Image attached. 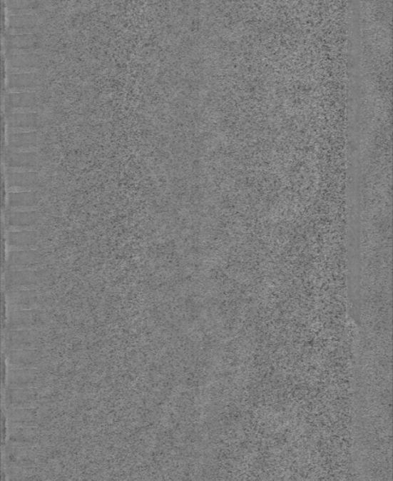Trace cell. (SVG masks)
Returning a JSON list of instances; mask_svg holds the SVG:
<instances>
[{
    "mask_svg": "<svg viewBox=\"0 0 393 481\" xmlns=\"http://www.w3.org/2000/svg\"><path fill=\"white\" fill-rule=\"evenodd\" d=\"M39 201L37 191L7 192L6 196L7 210L18 212H36Z\"/></svg>",
    "mask_w": 393,
    "mask_h": 481,
    "instance_id": "4fadbf2b",
    "label": "cell"
},
{
    "mask_svg": "<svg viewBox=\"0 0 393 481\" xmlns=\"http://www.w3.org/2000/svg\"><path fill=\"white\" fill-rule=\"evenodd\" d=\"M32 420V415L26 410H16L10 415L11 422L22 423L29 422Z\"/></svg>",
    "mask_w": 393,
    "mask_h": 481,
    "instance_id": "44dd1931",
    "label": "cell"
},
{
    "mask_svg": "<svg viewBox=\"0 0 393 481\" xmlns=\"http://www.w3.org/2000/svg\"><path fill=\"white\" fill-rule=\"evenodd\" d=\"M41 335L34 329L8 330L6 333V346L8 350H28L40 348Z\"/></svg>",
    "mask_w": 393,
    "mask_h": 481,
    "instance_id": "52a82bcc",
    "label": "cell"
},
{
    "mask_svg": "<svg viewBox=\"0 0 393 481\" xmlns=\"http://www.w3.org/2000/svg\"><path fill=\"white\" fill-rule=\"evenodd\" d=\"M38 233L35 231H8L6 248L8 251L37 250Z\"/></svg>",
    "mask_w": 393,
    "mask_h": 481,
    "instance_id": "7c38bea8",
    "label": "cell"
},
{
    "mask_svg": "<svg viewBox=\"0 0 393 481\" xmlns=\"http://www.w3.org/2000/svg\"><path fill=\"white\" fill-rule=\"evenodd\" d=\"M43 257L37 250L8 251L6 258L7 271L40 270Z\"/></svg>",
    "mask_w": 393,
    "mask_h": 481,
    "instance_id": "5b68a950",
    "label": "cell"
},
{
    "mask_svg": "<svg viewBox=\"0 0 393 481\" xmlns=\"http://www.w3.org/2000/svg\"><path fill=\"white\" fill-rule=\"evenodd\" d=\"M9 14H39L43 0H5Z\"/></svg>",
    "mask_w": 393,
    "mask_h": 481,
    "instance_id": "ffe728a7",
    "label": "cell"
},
{
    "mask_svg": "<svg viewBox=\"0 0 393 481\" xmlns=\"http://www.w3.org/2000/svg\"><path fill=\"white\" fill-rule=\"evenodd\" d=\"M41 374L37 369H17L11 368L8 382L14 388H32L40 385Z\"/></svg>",
    "mask_w": 393,
    "mask_h": 481,
    "instance_id": "2e32d148",
    "label": "cell"
},
{
    "mask_svg": "<svg viewBox=\"0 0 393 481\" xmlns=\"http://www.w3.org/2000/svg\"><path fill=\"white\" fill-rule=\"evenodd\" d=\"M6 300L10 310H34L39 305L36 290H7Z\"/></svg>",
    "mask_w": 393,
    "mask_h": 481,
    "instance_id": "e0dca14e",
    "label": "cell"
},
{
    "mask_svg": "<svg viewBox=\"0 0 393 481\" xmlns=\"http://www.w3.org/2000/svg\"><path fill=\"white\" fill-rule=\"evenodd\" d=\"M10 368L17 369H38L43 362V355L37 350H13L7 355Z\"/></svg>",
    "mask_w": 393,
    "mask_h": 481,
    "instance_id": "5bb4252c",
    "label": "cell"
},
{
    "mask_svg": "<svg viewBox=\"0 0 393 481\" xmlns=\"http://www.w3.org/2000/svg\"><path fill=\"white\" fill-rule=\"evenodd\" d=\"M39 14H8V34H36L41 22Z\"/></svg>",
    "mask_w": 393,
    "mask_h": 481,
    "instance_id": "8fae6325",
    "label": "cell"
},
{
    "mask_svg": "<svg viewBox=\"0 0 393 481\" xmlns=\"http://www.w3.org/2000/svg\"><path fill=\"white\" fill-rule=\"evenodd\" d=\"M39 183L37 171L7 172L5 178L7 192L37 191Z\"/></svg>",
    "mask_w": 393,
    "mask_h": 481,
    "instance_id": "9c48e42d",
    "label": "cell"
},
{
    "mask_svg": "<svg viewBox=\"0 0 393 481\" xmlns=\"http://www.w3.org/2000/svg\"><path fill=\"white\" fill-rule=\"evenodd\" d=\"M43 281V275L39 270H16L7 271L5 286L7 290H36Z\"/></svg>",
    "mask_w": 393,
    "mask_h": 481,
    "instance_id": "7a4b0ae2",
    "label": "cell"
},
{
    "mask_svg": "<svg viewBox=\"0 0 393 481\" xmlns=\"http://www.w3.org/2000/svg\"><path fill=\"white\" fill-rule=\"evenodd\" d=\"M43 81L40 72L9 74L6 80L8 93H35Z\"/></svg>",
    "mask_w": 393,
    "mask_h": 481,
    "instance_id": "ba28073f",
    "label": "cell"
},
{
    "mask_svg": "<svg viewBox=\"0 0 393 481\" xmlns=\"http://www.w3.org/2000/svg\"><path fill=\"white\" fill-rule=\"evenodd\" d=\"M4 164L8 172L38 171L40 158L36 151L17 153L7 150Z\"/></svg>",
    "mask_w": 393,
    "mask_h": 481,
    "instance_id": "8992f818",
    "label": "cell"
},
{
    "mask_svg": "<svg viewBox=\"0 0 393 481\" xmlns=\"http://www.w3.org/2000/svg\"><path fill=\"white\" fill-rule=\"evenodd\" d=\"M44 315L40 310H10L7 316L8 330L39 329L43 328Z\"/></svg>",
    "mask_w": 393,
    "mask_h": 481,
    "instance_id": "3957f363",
    "label": "cell"
},
{
    "mask_svg": "<svg viewBox=\"0 0 393 481\" xmlns=\"http://www.w3.org/2000/svg\"><path fill=\"white\" fill-rule=\"evenodd\" d=\"M9 74L41 72L46 59L38 51H9L6 54Z\"/></svg>",
    "mask_w": 393,
    "mask_h": 481,
    "instance_id": "6da1fadb",
    "label": "cell"
},
{
    "mask_svg": "<svg viewBox=\"0 0 393 481\" xmlns=\"http://www.w3.org/2000/svg\"><path fill=\"white\" fill-rule=\"evenodd\" d=\"M8 231H34L39 223L36 212H18L7 210L5 216Z\"/></svg>",
    "mask_w": 393,
    "mask_h": 481,
    "instance_id": "9a60e30c",
    "label": "cell"
},
{
    "mask_svg": "<svg viewBox=\"0 0 393 481\" xmlns=\"http://www.w3.org/2000/svg\"><path fill=\"white\" fill-rule=\"evenodd\" d=\"M5 123L8 133L38 132L41 117L38 112L7 113Z\"/></svg>",
    "mask_w": 393,
    "mask_h": 481,
    "instance_id": "277c9868",
    "label": "cell"
},
{
    "mask_svg": "<svg viewBox=\"0 0 393 481\" xmlns=\"http://www.w3.org/2000/svg\"><path fill=\"white\" fill-rule=\"evenodd\" d=\"M6 50L9 51H38L40 37L36 34H8L6 36Z\"/></svg>",
    "mask_w": 393,
    "mask_h": 481,
    "instance_id": "d6986e66",
    "label": "cell"
},
{
    "mask_svg": "<svg viewBox=\"0 0 393 481\" xmlns=\"http://www.w3.org/2000/svg\"><path fill=\"white\" fill-rule=\"evenodd\" d=\"M38 96L36 93H8L5 97L7 113L38 112Z\"/></svg>",
    "mask_w": 393,
    "mask_h": 481,
    "instance_id": "30bf717a",
    "label": "cell"
},
{
    "mask_svg": "<svg viewBox=\"0 0 393 481\" xmlns=\"http://www.w3.org/2000/svg\"><path fill=\"white\" fill-rule=\"evenodd\" d=\"M7 150L17 153H31L38 150V132H24L8 133Z\"/></svg>",
    "mask_w": 393,
    "mask_h": 481,
    "instance_id": "ac0fdd59",
    "label": "cell"
}]
</instances>
